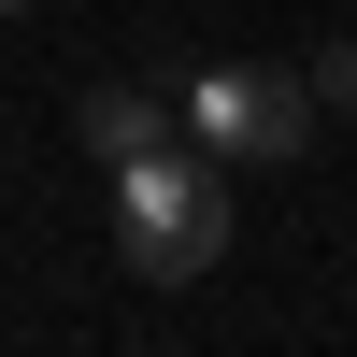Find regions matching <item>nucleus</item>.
Here are the masks:
<instances>
[{
  "label": "nucleus",
  "instance_id": "obj_1",
  "mask_svg": "<svg viewBox=\"0 0 357 357\" xmlns=\"http://www.w3.org/2000/svg\"><path fill=\"white\" fill-rule=\"evenodd\" d=\"M114 257H129L143 286H200L229 257V186L200 143H143V158H114Z\"/></svg>",
  "mask_w": 357,
  "mask_h": 357
},
{
  "label": "nucleus",
  "instance_id": "obj_2",
  "mask_svg": "<svg viewBox=\"0 0 357 357\" xmlns=\"http://www.w3.org/2000/svg\"><path fill=\"white\" fill-rule=\"evenodd\" d=\"M172 143H200V158H314V86H301V57H215V72H186Z\"/></svg>",
  "mask_w": 357,
  "mask_h": 357
},
{
  "label": "nucleus",
  "instance_id": "obj_3",
  "mask_svg": "<svg viewBox=\"0 0 357 357\" xmlns=\"http://www.w3.org/2000/svg\"><path fill=\"white\" fill-rule=\"evenodd\" d=\"M72 143H86V158H143V143H172V100H158V86H86V100H72Z\"/></svg>",
  "mask_w": 357,
  "mask_h": 357
},
{
  "label": "nucleus",
  "instance_id": "obj_4",
  "mask_svg": "<svg viewBox=\"0 0 357 357\" xmlns=\"http://www.w3.org/2000/svg\"><path fill=\"white\" fill-rule=\"evenodd\" d=\"M301 86H314V114H357V43H314Z\"/></svg>",
  "mask_w": 357,
  "mask_h": 357
},
{
  "label": "nucleus",
  "instance_id": "obj_5",
  "mask_svg": "<svg viewBox=\"0 0 357 357\" xmlns=\"http://www.w3.org/2000/svg\"><path fill=\"white\" fill-rule=\"evenodd\" d=\"M0 15H29V0H0Z\"/></svg>",
  "mask_w": 357,
  "mask_h": 357
}]
</instances>
